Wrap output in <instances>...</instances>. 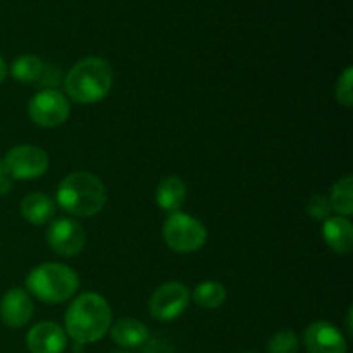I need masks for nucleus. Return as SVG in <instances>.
<instances>
[{
  "instance_id": "obj_25",
  "label": "nucleus",
  "mask_w": 353,
  "mask_h": 353,
  "mask_svg": "<svg viewBox=\"0 0 353 353\" xmlns=\"http://www.w3.org/2000/svg\"><path fill=\"white\" fill-rule=\"evenodd\" d=\"M6 76H7V64H6V61L0 57V83L6 79Z\"/></svg>"
},
{
  "instance_id": "obj_16",
  "label": "nucleus",
  "mask_w": 353,
  "mask_h": 353,
  "mask_svg": "<svg viewBox=\"0 0 353 353\" xmlns=\"http://www.w3.org/2000/svg\"><path fill=\"white\" fill-rule=\"evenodd\" d=\"M186 199V186L178 176H168L162 179L157 186V193H155V200L157 205L162 210L169 214H174L181 209Z\"/></svg>"
},
{
  "instance_id": "obj_2",
  "label": "nucleus",
  "mask_w": 353,
  "mask_h": 353,
  "mask_svg": "<svg viewBox=\"0 0 353 353\" xmlns=\"http://www.w3.org/2000/svg\"><path fill=\"white\" fill-rule=\"evenodd\" d=\"M105 185L92 172H71L57 188V203L71 216H97L105 207Z\"/></svg>"
},
{
  "instance_id": "obj_7",
  "label": "nucleus",
  "mask_w": 353,
  "mask_h": 353,
  "mask_svg": "<svg viewBox=\"0 0 353 353\" xmlns=\"http://www.w3.org/2000/svg\"><path fill=\"white\" fill-rule=\"evenodd\" d=\"M71 107L69 100L57 90H41L30 100L28 114L41 128H57L68 121Z\"/></svg>"
},
{
  "instance_id": "obj_23",
  "label": "nucleus",
  "mask_w": 353,
  "mask_h": 353,
  "mask_svg": "<svg viewBox=\"0 0 353 353\" xmlns=\"http://www.w3.org/2000/svg\"><path fill=\"white\" fill-rule=\"evenodd\" d=\"M143 353H172L171 348L164 343V341H159V340H152L150 343L145 347Z\"/></svg>"
},
{
  "instance_id": "obj_4",
  "label": "nucleus",
  "mask_w": 353,
  "mask_h": 353,
  "mask_svg": "<svg viewBox=\"0 0 353 353\" xmlns=\"http://www.w3.org/2000/svg\"><path fill=\"white\" fill-rule=\"evenodd\" d=\"M26 288L31 295L45 303H62L71 299L79 288V278L64 264H41L26 278Z\"/></svg>"
},
{
  "instance_id": "obj_21",
  "label": "nucleus",
  "mask_w": 353,
  "mask_h": 353,
  "mask_svg": "<svg viewBox=\"0 0 353 353\" xmlns=\"http://www.w3.org/2000/svg\"><path fill=\"white\" fill-rule=\"evenodd\" d=\"M331 203H330V199H327L326 195H312L309 199V202H307V214H309L312 219L316 221H326L327 217H331Z\"/></svg>"
},
{
  "instance_id": "obj_11",
  "label": "nucleus",
  "mask_w": 353,
  "mask_h": 353,
  "mask_svg": "<svg viewBox=\"0 0 353 353\" xmlns=\"http://www.w3.org/2000/svg\"><path fill=\"white\" fill-rule=\"evenodd\" d=\"M31 353H62L68 345V334L55 323H38L26 336Z\"/></svg>"
},
{
  "instance_id": "obj_26",
  "label": "nucleus",
  "mask_w": 353,
  "mask_h": 353,
  "mask_svg": "<svg viewBox=\"0 0 353 353\" xmlns=\"http://www.w3.org/2000/svg\"><path fill=\"white\" fill-rule=\"evenodd\" d=\"M3 174H6V171H3V164H2V161H0V178H2Z\"/></svg>"
},
{
  "instance_id": "obj_13",
  "label": "nucleus",
  "mask_w": 353,
  "mask_h": 353,
  "mask_svg": "<svg viewBox=\"0 0 353 353\" xmlns=\"http://www.w3.org/2000/svg\"><path fill=\"white\" fill-rule=\"evenodd\" d=\"M323 238L327 247L340 255H348L353 248V226L343 216L327 217L323 223Z\"/></svg>"
},
{
  "instance_id": "obj_9",
  "label": "nucleus",
  "mask_w": 353,
  "mask_h": 353,
  "mask_svg": "<svg viewBox=\"0 0 353 353\" xmlns=\"http://www.w3.org/2000/svg\"><path fill=\"white\" fill-rule=\"evenodd\" d=\"M47 243L57 255L74 257L86 243L85 228L78 221L68 217L52 221L47 230Z\"/></svg>"
},
{
  "instance_id": "obj_6",
  "label": "nucleus",
  "mask_w": 353,
  "mask_h": 353,
  "mask_svg": "<svg viewBox=\"0 0 353 353\" xmlns=\"http://www.w3.org/2000/svg\"><path fill=\"white\" fill-rule=\"evenodd\" d=\"M2 164L10 179H34L47 172L48 155L34 145H17L7 152Z\"/></svg>"
},
{
  "instance_id": "obj_12",
  "label": "nucleus",
  "mask_w": 353,
  "mask_h": 353,
  "mask_svg": "<svg viewBox=\"0 0 353 353\" xmlns=\"http://www.w3.org/2000/svg\"><path fill=\"white\" fill-rule=\"evenodd\" d=\"M33 316V302L21 288H12L0 300V319L9 327H23Z\"/></svg>"
},
{
  "instance_id": "obj_24",
  "label": "nucleus",
  "mask_w": 353,
  "mask_h": 353,
  "mask_svg": "<svg viewBox=\"0 0 353 353\" xmlns=\"http://www.w3.org/2000/svg\"><path fill=\"white\" fill-rule=\"evenodd\" d=\"M10 188H12V179L9 178L7 174H3L2 178H0V193H9Z\"/></svg>"
},
{
  "instance_id": "obj_22",
  "label": "nucleus",
  "mask_w": 353,
  "mask_h": 353,
  "mask_svg": "<svg viewBox=\"0 0 353 353\" xmlns=\"http://www.w3.org/2000/svg\"><path fill=\"white\" fill-rule=\"evenodd\" d=\"M352 81H353V69L347 68L343 71V74L338 78V83H336V100L341 103V105L347 107V109H350L353 103Z\"/></svg>"
},
{
  "instance_id": "obj_10",
  "label": "nucleus",
  "mask_w": 353,
  "mask_h": 353,
  "mask_svg": "<svg viewBox=\"0 0 353 353\" xmlns=\"http://www.w3.org/2000/svg\"><path fill=\"white\" fill-rule=\"evenodd\" d=\"M303 343L309 353H347L343 334L326 321L310 324L303 334Z\"/></svg>"
},
{
  "instance_id": "obj_27",
  "label": "nucleus",
  "mask_w": 353,
  "mask_h": 353,
  "mask_svg": "<svg viewBox=\"0 0 353 353\" xmlns=\"http://www.w3.org/2000/svg\"><path fill=\"white\" fill-rule=\"evenodd\" d=\"M110 353H130V352H126V350H114V352H110Z\"/></svg>"
},
{
  "instance_id": "obj_3",
  "label": "nucleus",
  "mask_w": 353,
  "mask_h": 353,
  "mask_svg": "<svg viewBox=\"0 0 353 353\" xmlns=\"http://www.w3.org/2000/svg\"><path fill=\"white\" fill-rule=\"evenodd\" d=\"M112 79V69L105 59H81L65 76V93L78 103L100 102L109 95Z\"/></svg>"
},
{
  "instance_id": "obj_1",
  "label": "nucleus",
  "mask_w": 353,
  "mask_h": 353,
  "mask_svg": "<svg viewBox=\"0 0 353 353\" xmlns=\"http://www.w3.org/2000/svg\"><path fill=\"white\" fill-rule=\"evenodd\" d=\"M112 310L103 296L83 293L72 300L65 312V334L76 343H95L102 340L110 327Z\"/></svg>"
},
{
  "instance_id": "obj_15",
  "label": "nucleus",
  "mask_w": 353,
  "mask_h": 353,
  "mask_svg": "<svg viewBox=\"0 0 353 353\" xmlns=\"http://www.w3.org/2000/svg\"><path fill=\"white\" fill-rule=\"evenodd\" d=\"M21 216L34 226L50 223L55 216V205L50 196L43 193H30L21 202Z\"/></svg>"
},
{
  "instance_id": "obj_18",
  "label": "nucleus",
  "mask_w": 353,
  "mask_h": 353,
  "mask_svg": "<svg viewBox=\"0 0 353 353\" xmlns=\"http://www.w3.org/2000/svg\"><path fill=\"white\" fill-rule=\"evenodd\" d=\"M331 203V210L340 216L348 217L353 212V179L352 176H345L336 181L331 188V195L327 196Z\"/></svg>"
},
{
  "instance_id": "obj_28",
  "label": "nucleus",
  "mask_w": 353,
  "mask_h": 353,
  "mask_svg": "<svg viewBox=\"0 0 353 353\" xmlns=\"http://www.w3.org/2000/svg\"><path fill=\"white\" fill-rule=\"evenodd\" d=\"M247 353H250V352H247Z\"/></svg>"
},
{
  "instance_id": "obj_5",
  "label": "nucleus",
  "mask_w": 353,
  "mask_h": 353,
  "mask_svg": "<svg viewBox=\"0 0 353 353\" xmlns=\"http://www.w3.org/2000/svg\"><path fill=\"white\" fill-rule=\"evenodd\" d=\"M164 240L171 250L178 254H192L200 250L207 241V230L195 217L174 212L164 223Z\"/></svg>"
},
{
  "instance_id": "obj_19",
  "label": "nucleus",
  "mask_w": 353,
  "mask_h": 353,
  "mask_svg": "<svg viewBox=\"0 0 353 353\" xmlns=\"http://www.w3.org/2000/svg\"><path fill=\"white\" fill-rule=\"evenodd\" d=\"M193 300L203 309H217L226 300V288L219 281H203L193 292Z\"/></svg>"
},
{
  "instance_id": "obj_14",
  "label": "nucleus",
  "mask_w": 353,
  "mask_h": 353,
  "mask_svg": "<svg viewBox=\"0 0 353 353\" xmlns=\"http://www.w3.org/2000/svg\"><path fill=\"white\" fill-rule=\"evenodd\" d=\"M110 336L119 347L134 348L145 345L148 341V330L143 323L131 317H123L116 321L110 327Z\"/></svg>"
},
{
  "instance_id": "obj_20",
  "label": "nucleus",
  "mask_w": 353,
  "mask_h": 353,
  "mask_svg": "<svg viewBox=\"0 0 353 353\" xmlns=\"http://www.w3.org/2000/svg\"><path fill=\"white\" fill-rule=\"evenodd\" d=\"M300 341L295 331L281 330L269 340L268 353H299Z\"/></svg>"
},
{
  "instance_id": "obj_8",
  "label": "nucleus",
  "mask_w": 353,
  "mask_h": 353,
  "mask_svg": "<svg viewBox=\"0 0 353 353\" xmlns=\"http://www.w3.org/2000/svg\"><path fill=\"white\" fill-rule=\"evenodd\" d=\"M190 292L183 283L169 281L159 286L148 302L150 314L157 321H174L188 309Z\"/></svg>"
},
{
  "instance_id": "obj_17",
  "label": "nucleus",
  "mask_w": 353,
  "mask_h": 353,
  "mask_svg": "<svg viewBox=\"0 0 353 353\" xmlns=\"http://www.w3.org/2000/svg\"><path fill=\"white\" fill-rule=\"evenodd\" d=\"M45 62L41 61L37 55H21L14 61V64L10 65V74L21 83H26V85H38L41 78V72H43Z\"/></svg>"
}]
</instances>
